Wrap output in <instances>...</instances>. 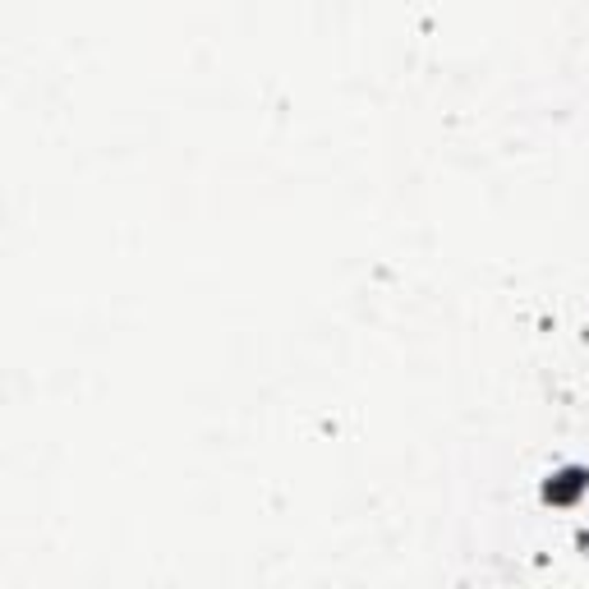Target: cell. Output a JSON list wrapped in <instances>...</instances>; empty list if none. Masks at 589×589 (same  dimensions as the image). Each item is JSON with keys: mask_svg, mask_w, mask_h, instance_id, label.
Returning <instances> with one entry per match:
<instances>
[{"mask_svg": "<svg viewBox=\"0 0 589 589\" xmlns=\"http://www.w3.org/2000/svg\"><path fill=\"white\" fill-rule=\"evenodd\" d=\"M584 483H589V470H562V474L544 488V493H548V502L566 507V502H575V493H580Z\"/></svg>", "mask_w": 589, "mask_h": 589, "instance_id": "obj_1", "label": "cell"}, {"mask_svg": "<svg viewBox=\"0 0 589 589\" xmlns=\"http://www.w3.org/2000/svg\"><path fill=\"white\" fill-rule=\"evenodd\" d=\"M580 544H584V548H589V534H584V538H580Z\"/></svg>", "mask_w": 589, "mask_h": 589, "instance_id": "obj_2", "label": "cell"}]
</instances>
